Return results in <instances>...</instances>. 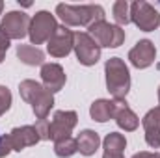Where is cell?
Returning a JSON list of instances; mask_svg holds the SVG:
<instances>
[{
    "instance_id": "cell-1",
    "label": "cell",
    "mask_w": 160,
    "mask_h": 158,
    "mask_svg": "<svg viewBox=\"0 0 160 158\" xmlns=\"http://www.w3.org/2000/svg\"><path fill=\"white\" fill-rule=\"evenodd\" d=\"M56 13L63 21V26H89L93 22L104 21V9L97 4H88V6L58 4Z\"/></svg>"
},
{
    "instance_id": "cell-2",
    "label": "cell",
    "mask_w": 160,
    "mask_h": 158,
    "mask_svg": "<svg viewBox=\"0 0 160 158\" xmlns=\"http://www.w3.org/2000/svg\"><path fill=\"white\" fill-rule=\"evenodd\" d=\"M19 93H21L22 101H26L32 106L36 117L47 119L50 108L54 106V97L45 86H41L36 80H22L19 84Z\"/></svg>"
},
{
    "instance_id": "cell-3",
    "label": "cell",
    "mask_w": 160,
    "mask_h": 158,
    "mask_svg": "<svg viewBox=\"0 0 160 158\" xmlns=\"http://www.w3.org/2000/svg\"><path fill=\"white\" fill-rule=\"evenodd\" d=\"M106 75V87L112 93L114 101H125L130 89V73L127 63L121 58H110L104 65Z\"/></svg>"
},
{
    "instance_id": "cell-4",
    "label": "cell",
    "mask_w": 160,
    "mask_h": 158,
    "mask_svg": "<svg viewBox=\"0 0 160 158\" xmlns=\"http://www.w3.org/2000/svg\"><path fill=\"white\" fill-rule=\"evenodd\" d=\"M88 34L95 39L99 47H108V48H118L125 41V30H121V26L118 24H110L106 21L89 24Z\"/></svg>"
},
{
    "instance_id": "cell-5",
    "label": "cell",
    "mask_w": 160,
    "mask_h": 158,
    "mask_svg": "<svg viewBox=\"0 0 160 158\" xmlns=\"http://www.w3.org/2000/svg\"><path fill=\"white\" fill-rule=\"evenodd\" d=\"M130 21L143 32H153L160 26V13L147 2L136 0L130 4Z\"/></svg>"
},
{
    "instance_id": "cell-6",
    "label": "cell",
    "mask_w": 160,
    "mask_h": 158,
    "mask_svg": "<svg viewBox=\"0 0 160 158\" xmlns=\"http://www.w3.org/2000/svg\"><path fill=\"white\" fill-rule=\"evenodd\" d=\"M56 28H58V22H56L54 15H50L48 11H38L32 17L30 30H28L32 45H41V43L48 41L52 37V34L56 32Z\"/></svg>"
},
{
    "instance_id": "cell-7",
    "label": "cell",
    "mask_w": 160,
    "mask_h": 158,
    "mask_svg": "<svg viewBox=\"0 0 160 158\" xmlns=\"http://www.w3.org/2000/svg\"><path fill=\"white\" fill-rule=\"evenodd\" d=\"M77 60L82 65H95L101 58V47L88 32H75V47H73Z\"/></svg>"
},
{
    "instance_id": "cell-8",
    "label": "cell",
    "mask_w": 160,
    "mask_h": 158,
    "mask_svg": "<svg viewBox=\"0 0 160 158\" xmlns=\"http://www.w3.org/2000/svg\"><path fill=\"white\" fill-rule=\"evenodd\" d=\"M30 22H32V19L26 13H22V11H9V13L4 15L0 30L9 39H22L28 34V30H30Z\"/></svg>"
},
{
    "instance_id": "cell-9",
    "label": "cell",
    "mask_w": 160,
    "mask_h": 158,
    "mask_svg": "<svg viewBox=\"0 0 160 158\" xmlns=\"http://www.w3.org/2000/svg\"><path fill=\"white\" fill-rule=\"evenodd\" d=\"M77 121H78L77 112H71V110L54 112V117L50 121V140L58 141V140L71 138V132L77 126Z\"/></svg>"
},
{
    "instance_id": "cell-10",
    "label": "cell",
    "mask_w": 160,
    "mask_h": 158,
    "mask_svg": "<svg viewBox=\"0 0 160 158\" xmlns=\"http://www.w3.org/2000/svg\"><path fill=\"white\" fill-rule=\"evenodd\" d=\"M47 50L54 58H65L75 47V34L67 26H58L52 37L47 41Z\"/></svg>"
},
{
    "instance_id": "cell-11",
    "label": "cell",
    "mask_w": 160,
    "mask_h": 158,
    "mask_svg": "<svg viewBox=\"0 0 160 158\" xmlns=\"http://www.w3.org/2000/svg\"><path fill=\"white\" fill-rule=\"evenodd\" d=\"M157 58V48L155 43L149 39H142L136 43V47L128 52V60L136 69H145L149 67Z\"/></svg>"
},
{
    "instance_id": "cell-12",
    "label": "cell",
    "mask_w": 160,
    "mask_h": 158,
    "mask_svg": "<svg viewBox=\"0 0 160 158\" xmlns=\"http://www.w3.org/2000/svg\"><path fill=\"white\" fill-rule=\"evenodd\" d=\"M143 130H145V141L149 147L158 149L160 147V106L149 110L142 119Z\"/></svg>"
},
{
    "instance_id": "cell-13",
    "label": "cell",
    "mask_w": 160,
    "mask_h": 158,
    "mask_svg": "<svg viewBox=\"0 0 160 158\" xmlns=\"http://www.w3.org/2000/svg\"><path fill=\"white\" fill-rule=\"evenodd\" d=\"M9 140H11V147L13 151H22L26 147H32L39 141V134L36 130V126L24 125V126H17L9 132Z\"/></svg>"
},
{
    "instance_id": "cell-14",
    "label": "cell",
    "mask_w": 160,
    "mask_h": 158,
    "mask_svg": "<svg viewBox=\"0 0 160 158\" xmlns=\"http://www.w3.org/2000/svg\"><path fill=\"white\" fill-rule=\"evenodd\" d=\"M41 80H43V86L50 93H56V91L63 89V86H65V73H63L62 65H58V63H43L41 65Z\"/></svg>"
},
{
    "instance_id": "cell-15",
    "label": "cell",
    "mask_w": 160,
    "mask_h": 158,
    "mask_svg": "<svg viewBox=\"0 0 160 158\" xmlns=\"http://www.w3.org/2000/svg\"><path fill=\"white\" fill-rule=\"evenodd\" d=\"M114 119H116L118 126L127 130V132L136 130L138 125H140V119L128 108L127 101H114Z\"/></svg>"
},
{
    "instance_id": "cell-16",
    "label": "cell",
    "mask_w": 160,
    "mask_h": 158,
    "mask_svg": "<svg viewBox=\"0 0 160 158\" xmlns=\"http://www.w3.org/2000/svg\"><path fill=\"white\" fill-rule=\"evenodd\" d=\"M77 145H78L80 155H84V156H91V155H95V151L99 149V145H101V138H99V134H97L95 130L86 128V130H82V132L78 134V138H77Z\"/></svg>"
},
{
    "instance_id": "cell-17",
    "label": "cell",
    "mask_w": 160,
    "mask_h": 158,
    "mask_svg": "<svg viewBox=\"0 0 160 158\" xmlns=\"http://www.w3.org/2000/svg\"><path fill=\"white\" fill-rule=\"evenodd\" d=\"M89 116L97 123H106L110 117H114V101H106V99H99L91 104L89 108Z\"/></svg>"
},
{
    "instance_id": "cell-18",
    "label": "cell",
    "mask_w": 160,
    "mask_h": 158,
    "mask_svg": "<svg viewBox=\"0 0 160 158\" xmlns=\"http://www.w3.org/2000/svg\"><path fill=\"white\" fill-rule=\"evenodd\" d=\"M17 56L26 65H43V60H45L43 50H39L38 47H32V45H19Z\"/></svg>"
},
{
    "instance_id": "cell-19",
    "label": "cell",
    "mask_w": 160,
    "mask_h": 158,
    "mask_svg": "<svg viewBox=\"0 0 160 158\" xmlns=\"http://www.w3.org/2000/svg\"><path fill=\"white\" fill-rule=\"evenodd\" d=\"M102 145H104V153H123L127 147V140L119 132H110L104 138Z\"/></svg>"
},
{
    "instance_id": "cell-20",
    "label": "cell",
    "mask_w": 160,
    "mask_h": 158,
    "mask_svg": "<svg viewBox=\"0 0 160 158\" xmlns=\"http://www.w3.org/2000/svg\"><path fill=\"white\" fill-rule=\"evenodd\" d=\"M77 151H78V145H77V140H73V138H65V140L54 141V153H56V156L69 158V156H73Z\"/></svg>"
},
{
    "instance_id": "cell-21",
    "label": "cell",
    "mask_w": 160,
    "mask_h": 158,
    "mask_svg": "<svg viewBox=\"0 0 160 158\" xmlns=\"http://www.w3.org/2000/svg\"><path fill=\"white\" fill-rule=\"evenodd\" d=\"M114 19L118 22V26H127L130 22V6L125 0H118L114 4Z\"/></svg>"
},
{
    "instance_id": "cell-22",
    "label": "cell",
    "mask_w": 160,
    "mask_h": 158,
    "mask_svg": "<svg viewBox=\"0 0 160 158\" xmlns=\"http://www.w3.org/2000/svg\"><path fill=\"white\" fill-rule=\"evenodd\" d=\"M11 108V91L6 86H0V116Z\"/></svg>"
},
{
    "instance_id": "cell-23",
    "label": "cell",
    "mask_w": 160,
    "mask_h": 158,
    "mask_svg": "<svg viewBox=\"0 0 160 158\" xmlns=\"http://www.w3.org/2000/svg\"><path fill=\"white\" fill-rule=\"evenodd\" d=\"M36 130H38L41 140H50V123L47 119H39L36 123Z\"/></svg>"
},
{
    "instance_id": "cell-24",
    "label": "cell",
    "mask_w": 160,
    "mask_h": 158,
    "mask_svg": "<svg viewBox=\"0 0 160 158\" xmlns=\"http://www.w3.org/2000/svg\"><path fill=\"white\" fill-rule=\"evenodd\" d=\"M11 151H13V147H11L9 134H8V136H2V138H0V158H6Z\"/></svg>"
},
{
    "instance_id": "cell-25",
    "label": "cell",
    "mask_w": 160,
    "mask_h": 158,
    "mask_svg": "<svg viewBox=\"0 0 160 158\" xmlns=\"http://www.w3.org/2000/svg\"><path fill=\"white\" fill-rule=\"evenodd\" d=\"M9 41H11V39H9V37H8V36L0 30V48L8 50V48H9Z\"/></svg>"
},
{
    "instance_id": "cell-26",
    "label": "cell",
    "mask_w": 160,
    "mask_h": 158,
    "mask_svg": "<svg viewBox=\"0 0 160 158\" xmlns=\"http://www.w3.org/2000/svg\"><path fill=\"white\" fill-rule=\"evenodd\" d=\"M132 158H160V155L158 153H145L143 151V153H136Z\"/></svg>"
},
{
    "instance_id": "cell-27",
    "label": "cell",
    "mask_w": 160,
    "mask_h": 158,
    "mask_svg": "<svg viewBox=\"0 0 160 158\" xmlns=\"http://www.w3.org/2000/svg\"><path fill=\"white\" fill-rule=\"evenodd\" d=\"M102 158H123V153H104Z\"/></svg>"
},
{
    "instance_id": "cell-28",
    "label": "cell",
    "mask_w": 160,
    "mask_h": 158,
    "mask_svg": "<svg viewBox=\"0 0 160 158\" xmlns=\"http://www.w3.org/2000/svg\"><path fill=\"white\" fill-rule=\"evenodd\" d=\"M4 56H6V50H4V48H0V63H2V60H4Z\"/></svg>"
},
{
    "instance_id": "cell-29",
    "label": "cell",
    "mask_w": 160,
    "mask_h": 158,
    "mask_svg": "<svg viewBox=\"0 0 160 158\" xmlns=\"http://www.w3.org/2000/svg\"><path fill=\"white\" fill-rule=\"evenodd\" d=\"M2 9H4V2L0 0V15H2Z\"/></svg>"
},
{
    "instance_id": "cell-30",
    "label": "cell",
    "mask_w": 160,
    "mask_h": 158,
    "mask_svg": "<svg viewBox=\"0 0 160 158\" xmlns=\"http://www.w3.org/2000/svg\"><path fill=\"white\" fill-rule=\"evenodd\" d=\"M158 101H160V87H158Z\"/></svg>"
},
{
    "instance_id": "cell-31",
    "label": "cell",
    "mask_w": 160,
    "mask_h": 158,
    "mask_svg": "<svg viewBox=\"0 0 160 158\" xmlns=\"http://www.w3.org/2000/svg\"><path fill=\"white\" fill-rule=\"evenodd\" d=\"M0 138H2V136H0Z\"/></svg>"
}]
</instances>
